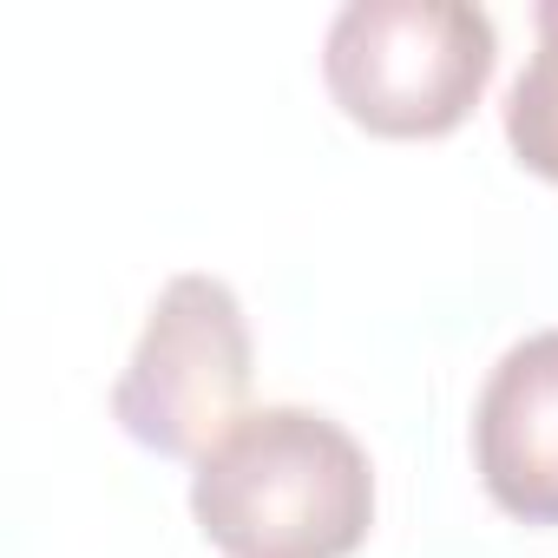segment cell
Returning <instances> with one entry per match:
<instances>
[{"label": "cell", "instance_id": "cell-1", "mask_svg": "<svg viewBox=\"0 0 558 558\" xmlns=\"http://www.w3.org/2000/svg\"><path fill=\"white\" fill-rule=\"evenodd\" d=\"M191 512L223 558H349L375 525V466L316 408H250L197 460Z\"/></svg>", "mask_w": 558, "mask_h": 558}, {"label": "cell", "instance_id": "cell-2", "mask_svg": "<svg viewBox=\"0 0 558 558\" xmlns=\"http://www.w3.org/2000/svg\"><path fill=\"white\" fill-rule=\"evenodd\" d=\"M499 60L486 8L466 0H349L323 34L329 99L375 138L453 132Z\"/></svg>", "mask_w": 558, "mask_h": 558}, {"label": "cell", "instance_id": "cell-3", "mask_svg": "<svg viewBox=\"0 0 558 558\" xmlns=\"http://www.w3.org/2000/svg\"><path fill=\"white\" fill-rule=\"evenodd\" d=\"M250 316L223 276L184 269L158 290L145 336L112 388V421L165 453V460H204L250 408Z\"/></svg>", "mask_w": 558, "mask_h": 558}, {"label": "cell", "instance_id": "cell-4", "mask_svg": "<svg viewBox=\"0 0 558 558\" xmlns=\"http://www.w3.org/2000/svg\"><path fill=\"white\" fill-rule=\"evenodd\" d=\"M473 466L519 525H558V329L512 342L473 408Z\"/></svg>", "mask_w": 558, "mask_h": 558}, {"label": "cell", "instance_id": "cell-5", "mask_svg": "<svg viewBox=\"0 0 558 558\" xmlns=\"http://www.w3.org/2000/svg\"><path fill=\"white\" fill-rule=\"evenodd\" d=\"M538 47L506 93V145L525 171L558 184V0H538Z\"/></svg>", "mask_w": 558, "mask_h": 558}]
</instances>
